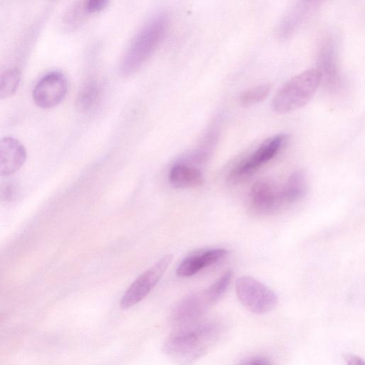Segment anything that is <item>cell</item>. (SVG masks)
I'll return each instance as SVG.
<instances>
[{
  "mask_svg": "<svg viewBox=\"0 0 365 365\" xmlns=\"http://www.w3.org/2000/svg\"><path fill=\"white\" fill-rule=\"evenodd\" d=\"M221 331V324L214 321L179 327L168 337L163 349L172 357L193 359L211 346Z\"/></svg>",
  "mask_w": 365,
  "mask_h": 365,
  "instance_id": "1",
  "label": "cell"
},
{
  "mask_svg": "<svg viewBox=\"0 0 365 365\" xmlns=\"http://www.w3.org/2000/svg\"><path fill=\"white\" fill-rule=\"evenodd\" d=\"M168 26L164 15L150 19L139 31L121 63V71L124 75L135 73L150 58L163 40Z\"/></svg>",
  "mask_w": 365,
  "mask_h": 365,
  "instance_id": "2",
  "label": "cell"
},
{
  "mask_svg": "<svg viewBox=\"0 0 365 365\" xmlns=\"http://www.w3.org/2000/svg\"><path fill=\"white\" fill-rule=\"evenodd\" d=\"M318 69L307 70L289 79L275 94L272 108L278 113L293 111L305 106L322 81Z\"/></svg>",
  "mask_w": 365,
  "mask_h": 365,
  "instance_id": "3",
  "label": "cell"
},
{
  "mask_svg": "<svg viewBox=\"0 0 365 365\" xmlns=\"http://www.w3.org/2000/svg\"><path fill=\"white\" fill-rule=\"evenodd\" d=\"M286 140V135L278 134L263 141L230 171L227 178V182L232 185L237 184L248 178L282 150Z\"/></svg>",
  "mask_w": 365,
  "mask_h": 365,
  "instance_id": "4",
  "label": "cell"
},
{
  "mask_svg": "<svg viewBox=\"0 0 365 365\" xmlns=\"http://www.w3.org/2000/svg\"><path fill=\"white\" fill-rule=\"evenodd\" d=\"M235 290L241 304L255 314L267 313L277 305L276 294L252 277H239L235 282Z\"/></svg>",
  "mask_w": 365,
  "mask_h": 365,
  "instance_id": "5",
  "label": "cell"
},
{
  "mask_svg": "<svg viewBox=\"0 0 365 365\" xmlns=\"http://www.w3.org/2000/svg\"><path fill=\"white\" fill-rule=\"evenodd\" d=\"M250 205L258 215L274 214L289 206L284 185L278 186L268 180L256 182L250 193Z\"/></svg>",
  "mask_w": 365,
  "mask_h": 365,
  "instance_id": "6",
  "label": "cell"
},
{
  "mask_svg": "<svg viewBox=\"0 0 365 365\" xmlns=\"http://www.w3.org/2000/svg\"><path fill=\"white\" fill-rule=\"evenodd\" d=\"M173 259L168 255L139 276L128 287L121 298V308H129L144 299L160 279Z\"/></svg>",
  "mask_w": 365,
  "mask_h": 365,
  "instance_id": "7",
  "label": "cell"
},
{
  "mask_svg": "<svg viewBox=\"0 0 365 365\" xmlns=\"http://www.w3.org/2000/svg\"><path fill=\"white\" fill-rule=\"evenodd\" d=\"M67 89L65 75L60 71H53L45 75L36 83L33 90V100L39 108H53L63 100Z\"/></svg>",
  "mask_w": 365,
  "mask_h": 365,
  "instance_id": "8",
  "label": "cell"
},
{
  "mask_svg": "<svg viewBox=\"0 0 365 365\" xmlns=\"http://www.w3.org/2000/svg\"><path fill=\"white\" fill-rule=\"evenodd\" d=\"M26 151L23 144L13 137L0 140V176H9L24 164Z\"/></svg>",
  "mask_w": 365,
  "mask_h": 365,
  "instance_id": "9",
  "label": "cell"
},
{
  "mask_svg": "<svg viewBox=\"0 0 365 365\" xmlns=\"http://www.w3.org/2000/svg\"><path fill=\"white\" fill-rule=\"evenodd\" d=\"M209 304H210L205 292L187 297L173 309L171 321L178 327L194 324L204 313Z\"/></svg>",
  "mask_w": 365,
  "mask_h": 365,
  "instance_id": "10",
  "label": "cell"
},
{
  "mask_svg": "<svg viewBox=\"0 0 365 365\" xmlns=\"http://www.w3.org/2000/svg\"><path fill=\"white\" fill-rule=\"evenodd\" d=\"M227 250L222 248L211 249L200 254L190 256L178 265L176 272L180 277H190L202 269L222 260L227 255Z\"/></svg>",
  "mask_w": 365,
  "mask_h": 365,
  "instance_id": "11",
  "label": "cell"
},
{
  "mask_svg": "<svg viewBox=\"0 0 365 365\" xmlns=\"http://www.w3.org/2000/svg\"><path fill=\"white\" fill-rule=\"evenodd\" d=\"M311 2L300 1L294 5L285 14L277 29L281 38L289 36L306 19L312 7Z\"/></svg>",
  "mask_w": 365,
  "mask_h": 365,
  "instance_id": "12",
  "label": "cell"
},
{
  "mask_svg": "<svg viewBox=\"0 0 365 365\" xmlns=\"http://www.w3.org/2000/svg\"><path fill=\"white\" fill-rule=\"evenodd\" d=\"M169 179L176 187L199 186L204 180L198 169L183 164H177L171 168Z\"/></svg>",
  "mask_w": 365,
  "mask_h": 365,
  "instance_id": "13",
  "label": "cell"
},
{
  "mask_svg": "<svg viewBox=\"0 0 365 365\" xmlns=\"http://www.w3.org/2000/svg\"><path fill=\"white\" fill-rule=\"evenodd\" d=\"M289 205L300 200L307 193V179L302 170H296L284 184Z\"/></svg>",
  "mask_w": 365,
  "mask_h": 365,
  "instance_id": "14",
  "label": "cell"
},
{
  "mask_svg": "<svg viewBox=\"0 0 365 365\" xmlns=\"http://www.w3.org/2000/svg\"><path fill=\"white\" fill-rule=\"evenodd\" d=\"M321 68L319 70L322 74L326 76L328 82L334 83L336 82L337 71L336 67L334 47L331 43H327L322 49L320 54Z\"/></svg>",
  "mask_w": 365,
  "mask_h": 365,
  "instance_id": "15",
  "label": "cell"
},
{
  "mask_svg": "<svg viewBox=\"0 0 365 365\" xmlns=\"http://www.w3.org/2000/svg\"><path fill=\"white\" fill-rule=\"evenodd\" d=\"M21 81V73L17 68H10L0 74V98L12 96Z\"/></svg>",
  "mask_w": 365,
  "mask_h": 365,
  "instance_id": "16",
  "label": "cell"
},
{
  "mask_svg": "<svg viewBox=\"0 0 365 365\" xmlns=\"http://www.w3.org/2000/svg\"><path fill=\"white\" fill-rule=\"evenodd\" d=\"M99 96V89L95 81L86 83L79 92L77 98V106L81 110H88L97 102Z\"/></svg>",
  "mask_w": 365,
  "mask_h": 365,
  "instance_id": "17",
  "label": "cell"
},
{
  "mask_svg": "<svg viewBox=\"0 0 365 365\" xmlns=\"http://www.w3.org/2000/svg\"><path fill=\"white\" fill-rule=\"evenodd\" d=\"M232 277V272L227 270L204 292L210 304L218 301L225 292L230 283Z\"/></svg>",
  "mask_w": 365,
  "mask_h": 365,
  "instance_id": "18",
  "label": "cell"
},
{
  "mask_svg": "<svg viewBox=\"0 0 365 365\" xmlns=\"http://www.w3.org/2000/svg\"><path fill=\"white\" fill-rule=\"evenodd\" d=\"M269 85H261L250 88L241 94L240 103L245 107L253 106L264 100L269 94Z\"/></svg>",
  "mask_w": 365,
  "mask_h": 365,
  "instance_id": "19",
  "label": "cell"
},
{
  "mask_svg": "<svg viewBox=\"0 0 365 365\" xmlns=\"http://www.w3.org/2000/svg\"><path fill=\"white\" fill-rule=\"evenodd\" d=\"M18 188L16 184L11 181H6L0 184V202L9 203L14 201L17 197Z\"/></svg>",
  "mask_w": 365,
  "mask_h": 365,
  "instance_id": "20",
  "label": "cell"
},
{
  "mask_svg": "<svg viewBox=\"0 0 365 365\" xmlns=\"http://www.w3.org/2000/svg\"><path fill=\"white\" fill-rule=\"evenodd\" d=\"M107 0H90L85 2L83 9L88 14L98 12L107 6Z\"/></svg>",
  "mask_w": 365,
  "mask_h": 365,
  "instance_id": "21",
  "label": "cell"
},
{
  "mask_svg": "<svg viewBox=\"0 0 365 365\" xmlns=\"http://www.w3.org/2000/svg\"><path fill=\"white\" fill-rule=\"evenodd\" d=\"M242 365H272V364L267 358L257 356L248 360Z\"/></svg>",
  "mask_w": 365,
  "mask_h": 365,
  "instance_id": "22",
  "label": "cell"
},
{
  "mask_svg": "<svg viewBox=\"0 0 365 365\" xmlns=\"http://www.w3.org/2000/svg\"><path fill=\"white\" fill-rule=\"evenodd\" d=\"M344 360L346 365H365L364 361L359 356L353 354H346Z\"/></svg>",
  "mask_w": 365,
  "mask_h": 365,
  "instance_id": "23",
  "label": "cell"
}]
</instances>
